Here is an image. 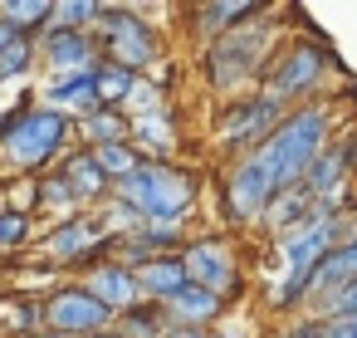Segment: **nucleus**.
I'll return each mask as SVG.
<instances>
[{
	"mask_svg": "<svg viewBox=\"0 0 357 338\" xmlns=\"http://www.w3.org/2000/svg\"><path fill=\"white\" fill-rule=\"evenodd\" d=\"M328 128H333V118L323 108H298V113L279 118V128L255 152V162L264 167V177H269L274 191H294L303 182V172L313 167V157L328 142Z\"/></svg>",
	"mask_w": 357,
	"mask_h": 338,
	"instance_id": "nucleus-1",
	"label": "nucleus"
},
{
	"mask_svg": "<svg viewBox=\"0 0 357 338\" xmlns=\"http://www.w3.org/2000/svg\"><path fill=\"white\" fill-rule=\"evenodd\" d=\"M113 196L123 206H132L142 221H167V226H181V216L191 211L196 201V182L167 162H137L123 182H113Z\"/></svg>",
	"mask_w": 357,
	"mask_h": 338,
	"instance_id": "nucleus-2",
	"label": "nucleus"
},
{
	"mask_svg": "<svg viewBox=\"0 0 357 338\" xmlns=\"http://www.w3.org/2000/svg\"><path fill=\"white\" fill-rule=\"evenodd\" d=\"M342 172H347V152H342V147L318 152V157H313V167H308V172H303V182H298V191L308 196V206H313V201H323L328 191H337V186H342Z\"/></svg>",
	"mask_w": 357,
	"mask_h": 338,
	"instance_id": "nucleus-21",
	"label": "nucleus"
},
{
	"mask_svg": "<svg viewBox=\"0 0 357 338\" xmlns=\"http://www.w3.org/2000/svg\"><path fill=\"white\" fill-rule=\"evenodd\" d=\"M132 279H137V294L147 304H167L186 284V265H181V255H152V260L132 265Z\"/></svg>",
	"mask_w": 357,
	"mask_h": 338,
	"instance_id": "nucleus-17",
	"label": "nucleus"
},
{
	"mask_svg": "<svg viewBox=\"0 0 357 338\" xmlns=\"http://www.w3.org/2000/svg\"><path fill=\"white\" fill-rule=\"evenodd\" d=\"M30 338H59V333H30Z\"/></svg>",
	"mask_w": 357,
	"mask_h": 338,
	"instance_id": "nucleus-38",
	"label": "nucleus"
},
{
	"mask_svg": "<svg viewBox=\"0 0 357 338\" xmlns=\"http://www.w3.org/2000/svg\"><path fill=\"white\" fill-rule=\"evenodd\" d=\"M211 338H235V333H211Z\"/></svg>",
	"mask_w": 357,
	"mask_h": 338,
	"instance_id": "nucleus-39",
	"label": "nucleus"
},
{
	"mask_svg": "<svg viewBox=\"0 0 357 338\" xmlns=\"http://www.w3.org/2000/svg\"><path fill=\"white\" fill-rule=\"evenodd\" d=\"M318 338H357V314H342V318H318Z\"/></svg>",
	"mask_w": 357,
	"mask_h": 338,
	"instance_id": "nucleus-33",
	"label": "nucleus"
},
{
	"mask_svg": "<svg viewBox=\"0 0 357 338\" xmlns=\"http://www.w3.org/2000/svg\"><path fill=\"white\" fill-rule=\"evenodd\" d=\"M255 15H259L255 6H245V0H230V6H206L196 20H201L206 35H225V30H235V20H255Z\"/></svg>",
	"mask_w": 357,
	"mask_h": 338,
	"instance_id": "nucleus-29",
	"label": "nucleus"
},
{
	"mask_svg": "<svg viewBox=\"0 0 357 338\" xmlns=\"http://www.w3.org/2000/svg\"><path fill=\"white\" fill-rule=\"evenodd\" d=\"M128 147L142 157V162H162L172 157L176 147V128H172V113H147V118H128Z\"/></svg>",
	"mask_w": 357,
	"mask_h": 338,
	"instance_id": "nucleus-19",
	"label": "nucleus"
},
{
	"mask_svg": "<svg viewBox=\"0 0 357 338\" xmlns=\"http://www.w3.org/2000/svg\"><path fill=\"white\" fill-rule=\"evenodd\" d=\"M30 240V211L25 206H0V255H15Z\"/></svg>",
	"mask_w": 357,
	"mask_h": 338,
	"instance_id": "nucleus-30",
	"label": "nucleus"
},
{
	"mask_svg": "<svg viewBox=\"0 0 357 338\" xmlns=\"http://www.w3.org/2000/svg\"><path fill=\"white\" fill-rule=\"evenodd\" d=\"M284 103H274L269 94L250 98V103H230V113L220 118V142L225 147H245V142H264L274 128H279V113Z\"/></svg>",
	"mask_w": 357,
	"mask_h": 338,
	"instance_id": "nucleus-11",
	"label": "nucleus"
},
{
	"mask_svg": "<svg viewBox=\"0 0 357 338\" xmlns=\"http://www.w3.org/2000/svg\"><path fill=\"white\" fill-rule=\"evenodd\" d=\"M59 177H64V186H69L74 206H103V201L113 196V182L98 172V162H93V152H89V147H79V152H64V167H59Z\"/></svg>",
	"mask_w": 357,
	"mask_h": 338,
	"instance_id": "nucleus-16",
	"label": "nucleus"
},
{
	"mask_svg": "<svg viewBox=\"0 0 357 338\" xmlns=\"http://www.w3.org/2000/svg\"><path fill=\"white\" fill-rule=\"evenodd\" d=\"M40 323L45 333H59V338H89V333L113 328V314L84 284H59L40 299Z\"/></svg>",
	"mask_w": 357,
	"mask_h": 338,
	"instance_id": "nucleus-6",
	"label": "nucleus"
},
{
	"mask_svg": "<svg viewBox=\"0 0 357 338\" xmlns=\"http://www.w3.org/2000/svg\"><path fill=\"white\" fill-rule=\"evenodd\" d=\"M132 84H137V74H128V69H118V64H103V59H98V69H93V98H98V108L123 113V103H128Z\"/></svg>",
	"mask_w": 357,
	"mask_h": 338,
	"instance_id": "nucleus-24",
	"label": "nucleus"
},
{
	"mask_svg": "<svg viewBox=\"0 0 357 338\" xmlns=\"http://www.w3.org/2000/svg\"><path fill=\"white\" fill-rule=\"evenodd\" d=\"M308 211H313V206H308V196H303V191L294 186V191H274L259 221H264L269 230H279V235H294V230H303V226L313 221Z\"/></svg>",
	"mask_w": 357,
	"mask_h": 338,
	"instance_id": "nucleus-22",
	"label": "nucleus"
},
{
	"mask_svg": "<svg viewBox=\"0 0 357 338\" xmlns=\"http://www.w3.org/2000/svg\"><path fill=\"white\" fill-rule=\"evenodd\" d=\"M50 0H0V20H6L20 40H35L50 25Z\"/></svg>",
	"mask_w": 357,
	"mask_h": 338,
	"instance_id": "nucleus-23",
	"label": "nucleus"
},
{
	"mask_svg": "<svg viewBox=\"0 0 357 338\" xmlns=\"http://www.w3.org/2000/svg\"><path fill=\"white\" fill-rule=\"evenodd\" d=\"M89 152H93V162H98V172H103L108 182H123V177L142 162L128 142H103V147H89Z\"/></svg>",
	"mask_w": 357,
	"mask_h": 338,
	"instance_id": "nucleus-28",
	"label": "nucleus"
},
{
	"mask_svg": "<svg viewBox=\"0 0 357 338\" xmlns=\"http://www.w3.org/2000/svg\"><path fill=\"white\" fill-rule=\"evenodd\" d=\"M269 196H274V186H269V177H264V167L255 157H245L230 172V182H225V211H230V221H259L264 206H269Z\"/></svg>",
	"mask_w": 357,
	"mask_h": 338,
	"instance_id": "nucleus-12",
	"label": "nucleus"
},
{
	"mask_svg": "<svg viewBox=\"0 0 357 338\" xmlns=\"http://www.w3.org/2000/svg\"><path fill=\"white\" fill-rule=\"evenodd\" d=\"M181 265H186V284H201L211 294H225L235 289V265H230V250L220 240H196L181 250Z\"/></svg>",
	"mask_w": 357,
	"mask_h": 338,
	"instance_id": "nucleus-13",
	"label": "nucleus"
},
{
	"mask_svg": "<svg viewBox=\"0 0 357 338\" xmlns=\"http://www.w3.org/2000/svg\"><path fill=\"white\" fill-rule=\"evenodd\" d=\"M35 59L50 64V79H69V74H93L98 69V45L89 30H40L35 35Z\"/></svg>",
	"mask_w": 357,
	"mask_h": 338,
	"instance_id": "nucleus-8",
	"label": "nucleus"
},
{
	"mask_svg": "<svg viewBox=\"0 0 357 338\" xmlns=\"http://www.w3.org/2000/svg\"><path fill=\"white\" fill-rule=\"evenodd\" d=\"M220 309H225V299L211 294V289H201V284H181V289L162 304V314H167L172 328H206Z\"/></svg>",
	"mask_w": 357,
	"mask_h": 338,
	"instance_id": "nucleus-18",
	"label": "nucleus"
},
{
	"mask_svg": "<svg viewBox=\"0 0 357 338\" xmlns=\"http://www.w3.org/2000/svg\"><path fill=\"white\" fill-rule=\"evenodd\" d=\"M323 64H328L323 45H313V40H298V45H289V50L279 54V64L269 69V98H274V103H284V98H298V94H308V89L323 79Z\"/></svg>",
	"mask_w": 357,
	"mask_h": 338,
	"instance_id": "nucleus-10",
	"label": "nucleus"
},
{
	"mask_svg": "<svg viewBox=\"0 0 357 338\" xmlns=\"http://www.w3.org/2000/svg\"><path fill=\"white\" fill-rule=\"evenodd\" d=\"M35 206H40V211H54L59 221L79 216V206H74V196H69V186H64V177H59V172L35 182Z\"/></svg>",
	"mask_w": 357,
	"mask_h": 338,
	"instance_id": "nucleus-27",
	"label": "nucleus"
},
{
	"mask_svg": "<svg viewBox=\"0 0 357 338\" xmlns=\"http://www.w3.org/2000/svg\"><path fill=\"white\" fill-rule=\"evenodd\" d=\"M74 138H84L89 147H103V142H128V118L113 113V108H93L89 118L74 123Z\"/></svg>",
	"mask_w": 357,
	"mask_h": 338,
	"instance_id": "nucleus-25",
	"label": "nucleus"
},
{
	"mask_svg": "<svg viewBox=\"0 0 357 338\" xmlns=\"http://www.w3.org/2000/svg\"><path fill=\"white\" fill-rule=\"evenodd\" d=\"M264 25H255V30H240V35H225L211 54H206V79L215 84V89H235V84H245L255 69H259V54H264Z\"/></svg>",
	"mask_w": 357,
	"mask_h": 338,
	"instance_id": "nucleus-9",
	"label": "nucleus"
},
{
	"mask_svg": "<svg viewBox=\"0 0 357 338\" xmlns=\"http://www.w3.org/2000/svg\"><path fill=\"white\" fill-rule=\"evenodd\" d=\"M35 69V40H10L6 50H0V84H10V79H25Z\"/></svg>",
	"mask_w": 357,
	"mask_h": 338,
	"instance_id": "nucleus-32",
	"label": "nucleus"
},
{
	"mask_svg": "<svg viewBox=\"0 0 357 338\" xmlns=\"http://www.w3.org/2000/svg\"><path fill=\"white\" fill-rule=\"evenodd\" d=\"M45 108H50V113H59V118H69V123L89 118V113L98 108V98H93V74L50 79V84H45Z\"/></svg>",
	"mask_w": 357,
	"mask_h": 338,
	"instance_id": "nucleus-20",
	"label": "nucleus"
},
{
	"mask_svg": "<svg viewBox=\"0 0 357 338\" xmlns=\"http://www.w3.org/2000/svg\"><path fill=\"white\" fill-rule=\"evenodd\" d=\"M113 328H118V338H162L167 333V314H162V304H137V309L118 314Z\"/></svg>",
	"mask_w": 357,
	"mask_h": 338,
	"instance_id": "nucleus-26",
	"label": "nucleus"
},
{
	"mask_svg": "<svg viewBox=\"0 0 357 338\" xmlns=\"http://www.w3.org/2000/svg\"><path fill=\"white\" fill-rule=\"evenodd\" d=\"M98 20V6L93 0H59L50 10V30H89Z\"/></svg>",
	"mask_w": 357,
	"mask_h": 338,
	"instance_id": "nucleus-31",
	"label": "nucleus"
},
{
	"mask_svg": "<svg viewBox=\"0 0 357 338\" xmlns=\"http://www.w3.org/2000/svg\"><path fill=\"white\" fill-rule=\"evenodd\" d=\"M162 338H211V333H206V328H172V323H167Z\"/></svg>",
	"mask_w": 357,
	"mask_h": 338,
	"instance_id": "nucleus-34",
	"label": "nucleus"
},
{
	"mask_svg": "<svg viewBox=\"0 0 357 338\" xmlns=\"http://www.w3.org/2000/svg\"><path fill=\"white\" fill-rule=\"evenodd\" d=\"M342 240V221L337 216H313L303 230H294L289 240H284V279H279V294H274V304H298L303 294H308V284H313V270H318V260L333 250Z\"/></svg>",
	"mask_w": 357,
	"mask_h": 338,
	"instance_id": "nucleus-5",
	"label": "nucleus"
},
{
	"mask_svg": "<svg viewBox=\"0 0 357 338\" xmlns=\"http://www.w3.org/2000/svg\"><path fill=\"white\" fill-rule=\"evenodd\" d=\"M84 289L118 318V314H128V309H137V304H147L142 294H137V279H132V270L128 265H118V260H103V265H93L89 270V279H84Z\"/></svg>",
	"mask_w": 357,
	"mask_h": 338,
	"instance_id": "nucleus-15",
	"label": "nucleus"
},
{
	"mask_svg": "<svg viewBox=\"0 0 357 338\" xmlns=\"http://www.w3.org/2000/svg\"><path fill=\"white\" fill-rule=\"evenodd\" d=\"M74 142V123L50 108H25L15 128L0 138V162L10 172H45L54 157H64Z\"/></svg>",
	"mask_w": 357,
	"mask_h": 338,
	"instance_id": "nucleus-3",
	"label": "nucleus"
},
{
	"mask_svg": "<svg viewBox=\"0 0 357 338\" xmlns=\"http://www.w3.org/2000/svg\"><path fill=\"white\" fill-rule=\"evenodd\" d=\"M347 284H357V235L337 240V245L318 260L313 284H308V294H303V299H313V309H323V304H328L333 294H342Z\"/></svg>",
	"mask_w": 357,
	"mask_h": 338,
	"instance_id": "nucleus-14",
	"label": "nucleus"
},
{
	"mask_svg": "<svg viewBox=\"0 0 357 338\" xmlns=\"http://www.w3.org/2000/svg\"><path fill=\"white\" fill-rule=\"evenodd\" d=\"M93 45L103 54V64H118L128 74H147L157 64V35L152 25L137 15V10H123V6H98V20H93Z\"/></svg>",
	"mask_w": 357,
	"mask_h": 338,
	"instance_id": "nucleus-4",
	"label": "nucleus"
},
{
	"mask_svg": "<svg viewBox=\"0 0 357 338\" xmlns=\"http://www.w3.org/2000/svg\"><path fill=\"white\" fill-rule=\"evenodd\" d=\"M289 338H318V318H313V323H298Z\"/></svg>",
	"mask_w": 357,
	"mask_h": 338,
	"instance_id": "nucleus-35",
	"label": "nucleus"
},
{
	"mask_svg": "<svg viewBox=\"0 0 357 338\" xmlns=\"http://www.w3.org/2000/svg\"><path fill=\"white\" fill-rule=\"evenodd\" d=\"M89 338H118V328H103V333H89Z\"/></svg>",
	"mask_w": 357,
	"mask_h": 338,
	"instance_id": "nucleus-37",
	"label": "nucleus"
},
{
	"mask_svg": "<svg viewBox=\"0 0 357 338\" xmlns=\"http://www.w3.org/2000/svg\"><path fill=\"white\" fill-rule=\"evenodd\" d=\"M45 260L54 270L64 265H93L103 250H113V235L98 226V216H69V221H54V230L45 235Z\"/></svg>",
	"mask_w": 357,
	"mask_h": 338,
	"instance_id": "nucleus-7",
	"label": "nucleus"
},
{
	"mask_svg": "<svg viewBox=\"0 0 357 338\" xmlns=\"http://www.w3.org/2000/svg\"><path fill=\"white\" fill-rule=\"evenodd\" d=\"M10 40H15V30H10V25H6V20H0V50H6V45H10Z\"/></svg>",
	"mask_w": 357,
	"mask_h": 338,
	"instance_id": "nucleus-36",
	"label": "nucleus"
}]
</instances>
